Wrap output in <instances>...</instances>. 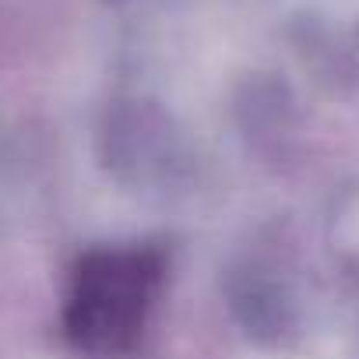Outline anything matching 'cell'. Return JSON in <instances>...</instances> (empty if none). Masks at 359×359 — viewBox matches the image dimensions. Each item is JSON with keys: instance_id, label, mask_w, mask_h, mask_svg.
I'll use <instances>...</instances> for the list:
<instances>
[{"instance_id": "obj_1", "label": "cell", "mask_w": 359, "mask_h": 359, "mask_svg": "<svg viewBox=\"0 0 359 359\" xmlns=\"http://www.w3.org/2000/svg\"><path fill=\"white\" fill-rule=\"evenodd\" d=\"M162 264L155 254H92L71 285L67 299V334L88 352H120L134 345L151 296L158 289Z\"/></svg>"}]
</instances>
